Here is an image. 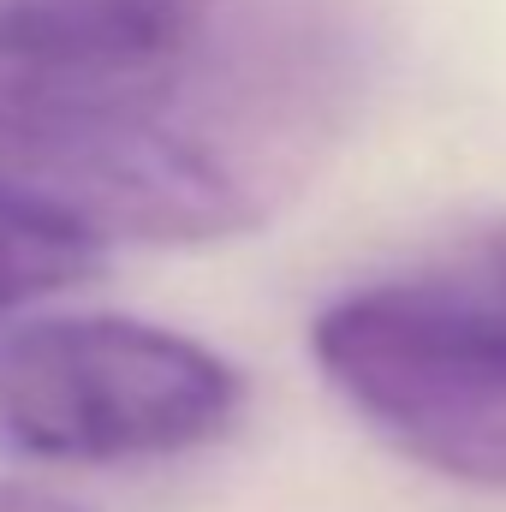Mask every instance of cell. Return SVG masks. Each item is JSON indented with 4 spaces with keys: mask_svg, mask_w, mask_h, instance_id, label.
Returning <instances> with one entry per match:
<instances>
[{
    "mask_svg": "<svg viewBox=\"0 0 506 512\" xmlns=\"http://www.w3.org/2000/svg\"><path fill=\"white\" fill-rule=\"evenodd\" d=\"M245 370L143 316H36L0 340V447L36 465H137L221 441Z\"/></svg>",
    "mask_w": 506,
    "mask_h": 512,
    "instance_id": "obj_2",
    "label": "cell"
},
{
    "mask_svg": "<svg viewBox=\"0 0 506 512\" xmlns=\"http://www.w3.org/2000/svg\"><path fill=\"white\" fill-rule=\"evenodd\" d=\"M471 256H477V292H489L495 304L506 310V221H495V227H483L477 233V245H471Z\"/></svg>",
    "mask_w": 506,
    "mask_h": 512,
    "instance_id": "obj_6",
    "label": "cell"
},
{
    "mask_svg": "<svg viewBox=\"0 0 506 512\" xmlns=\"http://www.w3.org/2000/svg\"><path fill=\"white\" fill-rule=\"evenodd\" d=\"M0 512H90V507L72 501V495H60V489H42V483L0 477Z\"/></svg>",
    "mask_w": 506,
    "mask_h": 512,
    "instance_id": "obj_7",
    "label": "cell"
},
{
    "mask_svg": "<svg viewBox=\"0 0 506 512\" xmlns=\"http://www.w3.org/2000/svg\"><path fill=\"white\" fill-rule=\"evenodd\" d=\"M108 251L114 245H102L90 227L0 185V328L36 304L96 280L108 268Z\"/></svg>",
    "mask_w": 506,
    "mask_h": 512,
    "instance_id": "obj_5",
    "label": "cell"
},
{
    "mask_svg": "<svg viewBox=\"0 0 506 512\" xmlns=\"http://www.w3.org/2000/svg\"><path fill=\"white\" fill-rule=\"evenodd\" d=\"M221 0H0V66L30 78H143L185 60Z\"/></svg>",
    "mask_w": 506,
    "mask_h": 512,
    "instance_id": "obj_4",
    "label": "cell"
},
{
    "mask_svg": "<svg viewBox=\"0 0 506 512\" xmlns=\"http://www.w3.org/2000/svg\"><path fill=\"white\" fill-rule=\"evenodd\" d=\"M322 382L435 477L506 495V310L477 286L393 280L310 322Z\"/></svg>",
    "mask_w": 506,
    "mask_h": 512,
    "instance_id": "obj_3",
    "label": "cell"
},
{
    "mask_svg": "<svg viewBox=\"0 0 506 512\" xmlns=\"http://www.w3.org/2000/svg\"><path fill=\"white\" fill-rule=\"evenodd\" d=\"M370 72L358 0H221L209 36L143 78L0 66V185L102 245L245 239L340 143Z\"/></svg>",
    "mask_w": 506,
    "mask_h": 512,
    "instance_id": "obj_1",
    "label": "cell"
}]
</instances>
